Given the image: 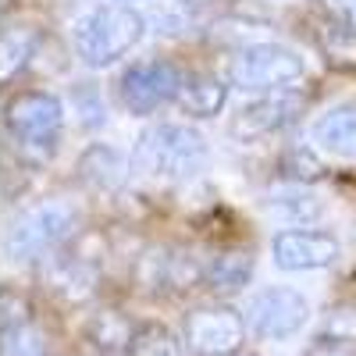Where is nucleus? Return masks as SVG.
<instances>
[{"mask_svg": "<svg viewBox=\"0 0 356 356\" xmlns=\"http://www.w3.org/2000/svg\"><path fill=\"white\" fill-rule=\"evenodd\" d=\"M146 36V18L129 4H97L72 25V43L86 68H111Z\"/></svg>", "mask_w": 356, "mask_h": 356, "instance_id": "f257e3e1", "label": "nucleus"}, {"mask_svg": "<svg viewBox=\"0 0 356 356\" xmlns=\"http://www.w3.org/2000/svg\"><path fill=\"white\" fill-rule=\"evenodd\" d=\"M68 107L50 89H25L4 104V129L22 161L43 164L57 154V143L65 136Z\"/></svg>", "mask_w": 356, "mask_h": 356, "instance_id": "f03ea898", "label": "nucleus"}, {"mask_svg": "<svg viewBox=\"0 0 356 356\" xmlns=\"http://www.w3.org/2000/svg\"><path fill=\"white\" fill-rule=\"evenodd\" d=\"M132 161L143 175L161 178V182H186L207 164V139L200 129L186 122H157L150 129H143Z\"/></svg>", "mask_w": 356, "mask_h": 356, "instance_id": "7ed1b4c3", "label": "nucleus"}, {"mask_svg": "<svg viewBox=\"0 0 356 356\" xmlns=\"http://www.w3.org/2000/svg\"><path fill=\"white\" fill-rule=\"evenodd\" d=\"M79 228V207L68 200H43L22 211L4 235V257L11 264H33L47 260L61 250Z\"/></svg>", "mask_w": 356, "mask_h": 356, "instance_id": "20e7f679", "label": "nucleus"}, {"mask_svg": "<svg viewBox=\"0 0 356 356\" xmlns=\"http://www.w3.org/2000/svg\"><path fill=\"white\" fill-rule=\"evenodd\" d=\"M307 79V61L285 43H246L228 61V86L243 93L296 89Z\"/></svg>", "mask_w": 356, "mask_h": 356, "instance_id": "39448f33", "label": "nucleus"}, {"mask_svg": "<svg viewBox=\"0 0 356 356\" xmlns=\"http://www.w3.org/2000/svg\"><path fill=\"white\" fill-rule=\"evenodd\" d=\"M186 75L178 72L171 61H161V57H146V61H132L122 75H118V104H122L129 114L136 118H150L161 107L175 104L178 93H182Z\"/></svg>", "mask_w": 356, "mask_h": 356, "instance_id": "423d86ee", "label": "nucleus"}, {"mask_svg": "<svg viewBox=\"0 0 356 356\" xmlns=\"http://www.w3.org/2000/svg\"><path fill=\"white\" fill-rule=\"evenodd\" d=\"M310 317V303L303 292H296L289 285H271L260 289L257 296H250V303L243 307V321L246 332L264 339V342H278L296 335Z\"/></svg>", "mask_w": 356, "mask_h": 356, "instance_id": "0eeeda50", "label": "nucleus"}, {"mask_svg": "<svg viewBox=\"0 0 356 356\" xmlns=\"http://www.w3.org/2000/svg\"><path fill=\"white\" fill-rule=\"evenodd\" d=\"M246 321L243 310L232 307H196L182 317V346L193 356H232L243 353Z\"/></svg>", "mask_w": 356, "mask_h": 356, "instance_id": "6e6552de", "label": "nucleus"}, {"mask_svg": "<svg viewBox=\"0 0 356 356\" xmlns=\"http://www.w3.org/2000/svg\"><path fill=\"white\" fill-rule=\"evenodd\" d=\"M307 111V93L300 89H275V93H260L257 100L243 104L228 122V136L239 143H260L267 136H278L289 125L300 122Z\"/></svg>", "mask_w": 356, "mask_h": 356, "instance_id": "1a4fd4ad", "label": "nucleus"}, {"mask_svg": "<svg viewBox=\"0 0 356 356\" xmlns=\"http://www.w3.org/2000/svg\"><path fill=\"white\" fill-rule=\"evenodd\" d=\"M342 246L332 232L317 228H282L271 239V260L278 271H321L339 260Z\"/></svg>", "mask_w": 356, "mask_h": 356, "instance_id": "9d476101", "label": "nucleus"}, {"mask_svg": "<svg viewBox=\"0 0 356 356\" xmlns=\"http://www.w3.org/2000/svg\"><path fill=\"white\" fill-rule=\"evenodd\" d=\"M43 289L65 307H82L100 292V267L82 253H50L40 267Z\"/></svg>", "mask_w": 356, "mask_h": 356, "instance_id": "9b49d317", "label": "nucleus"}, {"mask_svg": "<svg viewBox=\"0 0 356 356\" xmlns=\"http://www.w3.org/2000/svg\"><path fill=\"white\" fill-rule=\"evenodd\" d=\"M310 139L321 154L339 161H356V104H335L314 118Z\"/></svg>", "mask_w": 356, "mask_h": 356, "instance_id": "f8f14e48", "label": "nucleus"}, {"mask_svg": "<svg viewBox=\"0 0 356 356\" xmlns=\"http://www.w3.org/2000/svg\"><path fill=\"white\" fill-rule=\"evenodd\" d=\"M132 168H136V161H129L122 150H114V146H107V143H93L79 157V178L89 189H97V193L122 189L129 182Z\"/></svg>", "mask_w": 356, "mask_h": 356, "instance_id": "ddd939ff", "label": "nucleus"}, {"mask_svg": "<svg viewBox=\"0 0 356 356\" xmlns=\"http://www.w3.org/2000/svg\"><path fill=\"white\" fill-rule=\"evenodd\" d=\"M253 267H257V257L250 250H221V253H214L211 260H207L203 285L214 296H232V292L250 285Z\"/></svg>", "mask_w": 356, "mask_h": 356, "instance_id": "4468645a", "label": "nucleus"}, {"mask_svg": "<svg viewBox=\"0 0 356 356\" xmlns=\"http://www.w3.org/2000/svg\"><path fill=\"white\" fill-rule=\"evenodd\" d=\"M82 335H86V342L93 346L100 356H122V353H129V342L136 335V324L122 310H97V314L86 317Z\"/></svg>", "mask_w": 356, "mask_h": 356, "instance_id": "2eb2a0df", "label": "nucleus"}, {"mask_svg": "<svg viewBox=\"0 0 356 356\" xmlns=\"http://www.w3.org/2000/svg\"><path fill=\"white\" fill-rule=\"evenodd\" d=\"M225 104H228V82H221L218 75H203V72L186 75L182 93H178V100H175L178 111L189 114V118H200V122L221 114Z\"/></svg>", "mask_w": 356, "mask_h": 356, "instance_id": "dca6fc26", "label": "nucleus"}, {"mask_svg": "<svg viewBox=\"0 0 356 356\" xmlns=\"http://www.w3.org/2000/svg\"><path fill=\"white\" fill-rule=\"evenodd\" d=\"M264 214L278 221L282 228H310L324 218V203L314 193L292 189V193H278L264 203Z\"/></svg>", "mask_w": 356, "mask_h": 356, "instance_id": "f3484780", "label": "nucleus"}, {"mask_svg": "<svg viewBox=\"0 0 356 356\" xmlns=\"http://www.w3.org/2000/svg\"><path fill=\"white\" fill-rule=\"evenodd\" d=\"M0 356H50V335L33 317L8 321L4 339H0Z\"/></svg>", "mask_w": 356, "mask_h": 356, "instance_id": "a211bd4d", "label": "nucleus"}, {"mask_svg": "<svg viewBox=\"0 0 356 356\" xmlns=\"http://www.w3.org/2000/svg\"><path fill=\"white\" fill-rule=\"evenodd\" d=\"M186 346H182V335H175L164 324H139L132 342H129V353L125 356H182Z\"/></svg>", "mask_w": 356, "mask_h": 356, "instance_id": "6ab92c4d", "label": "nucleus"}, {"mask_svg": "<svg viewBox=\"0 0 356 356\" xmlns=\"http://www.w3.org/2000/svg\"><path fill=\"white\" fill-rule=\"evenodd\" d=\"M132 275H136V285L143 292H164L171 289V250L161 246V250H146L136 267H132Z\"/></svg>", "mask_w": 356, "mask_h": 356, "instance_id": "aec40b11", "label": "nucleus"}, {"mask_svg": "<svg viewBox=\"0 0 356 356\" xmlns=\"http://www.w3.org/2000/svg\"><path fill=\"white\" fill-rule=\"evenodd\" d=\"M278 171H282L285 182L303 186V182H317V178L324 175V164L310 146H289V150L282 154V161H278Z\"/></svg>", "mask_w": 356, "mask_h": 356, "instance_id": "412c9836", "label": "nucleus"}, {"mask_svg": "<svg viewBox=\"0 0 356 356\" xmlns=\"http://www.w3.org/2000/svg\"><path fill=\"white\" fill-rule=\"evenodd\" d=\"M72 114H75V122L82 129H100L107 125V104L100 97V89H93L89 82H82L75 89V97H72Z\"/></svg>", "mask_w": 356, "mask_h": 356, "instance_id": "4be33fe9", "label": "nucleus"}, {"mask_svg": "<svg viewBox=\"0 0 356 356\" xmlns=\"http://www.w3.org/2000/svg\"><path fill=\"white\" fill-rule=\"evenodd\" d=\"M321 339L356 349V303H339V307H332L328 317H324V324H321Z\"/></svg>", "mask_w": 356, "mask_h": 356, "instance_id": "5701e85b", "label": "nucleus"}, {"mask_svg": "<svg viewBox=\"0 0 356 356\" xmlns=\"http://www.w3.org/2000/svg\"><path fill=\"white\" fill-rule=\"evenodd\" d=\"M40 36L33 29H8L4 33V75L18 72L29 65V57H36Z\"/></svg>", "mask_w": 356, "mask_h": 356, "instance_id": "b1692460", "label": "nucleus"}, {"mask_svg": "<svg viewBox=\"0 0 356 356\" xmlns=\"http://www.w3.org/2000/svg\"><path fill=\"white\" fill-rule=\"evenodd\" d=\"M317 4L328 11L332 22H339V25H346V29L356 33V0H317Z\"/></svg>", "mask_w": 356, "mask_h": 356, "instance_id": "393cba45", "label": "nucleus"}, {"mask_svg": "<svg viewBox=\"0 0 356 356\" xmlns=\"http://www.w3.org/2000/svg\"><path fill=\"white\" fill-rule=\"evenodd\" d=\"M303 356H356V349L349 346H339V342H328V339H317Z\"/></svg>", "mask_w": 356, "mask_h": 356, "instance_id": "a878e982", "label": "nucleus"}, {"mask_svg": "<svg viewBox=\"0 0 356 356\" xmlns=\"http://www.w3.org/2000/svg\"><path fill=\"white\" fill-rule=\"evenodd\" d=\"M232 356H253V353H232Z\"/></svg>", "mask_w": 356, "mask_h": 356, "instance_id": "bb28decb", "label": "nucleus"}]
</instances>
